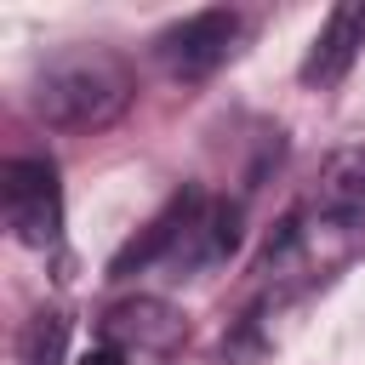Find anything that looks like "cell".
<instances>
[{
    "label": "cell",
    "instance_id": "52a82bcc",
    "mask_svg": "<svg viewBox=\"0 0 365 365\" xmlns=\"http://www.w3.org/2000/svg\"><path fill=\"white\" fill-rule=\"evenodd\" d=\"M314 211H319L331 228H359V222H365V143L336 148V154L319 165Z\"/></svg>",
    "mask_w": 365,
    "mask_h": 365
},
{
    "label": "cell",
    "instance_id": "9c48e42d",
    "mask_svg": "<svg viewBox=\"0 0 365 365\" xmlns=\"http://www.w3.org/2000/svg\"><path fill=\"white\" fill-rule=\"evenodd\" d=\"M63 354H68V314L34 308L23 336H17V365H63Z\"/></svg>",
    "mask_w": 365,
    "mask_h": 365
},
{
    "label": "cell",
    "instance_id": "7a4b0ae2",
    "mask_svg": "<svg viewBox=\"0 0 365 365\" xmlns=\"http://www.w3.org/2000/svg\"><path fill=\"white\" fill-rule=\"evenodd\" d=\"M0 205H6V228L17 234V245L29 251H51L63 234V182L57 165L40 154H17L0 165Z\"/></svg>",
    "mask_w": 365,
    "mask_h": 365
},
{
    "label": "cell",
    "instance_id": "3957f363",
    "mask_svg": "<svg viewBox=\"0 0 365 365\" xmlns=\"http://www.w3.org/2000/svg\"><path fill=\"white\" fill-rule=\"evenodd\" d=\"M240 29H245V23H240V11L211 6V11H194V17L171 23V29L154 40V57H160V68H165L171 80H182V86L211 80V74L234 57Z\"/></svg>",
    "mask_w": 365,
    "mask_h": 365
},
{
    "label": "cell",
    "instance_id": "5b68a950",
    "mask_svg": "<svg viewBox=\"0 0 365 365\" xmlns=\"http://www.w3.org/2000/svg\"><path fill=\"white\" fill-rule=\"evenodd\" d=\"M234 251H240V205L200 194L194 217L182 222V234H177V245H171V257H165V268L182 279V274H194V268L228 262Z\"/></svg>",
    "mask_w": 365,
    "mask_h": 365
},
{
    "label": "cell",
    "instance_id": "6da1fadb",
    "mask_svg": "<svg viewBox=\"0 0 365 365\" xmlns=\"http://www.w3.org/2000/svg\"><path fill=\"white\" fill-rule=\"evenodd\" d=\"M131 97H137V80L125 57L103 46H74L34 74V114L51 131H103L131 108Z\"/></svg>",
    "mask_w": 365,
    "mask_h": 365
},
{
    "label": "cell",
    "instance_id": "30bf717a",
    "mask_svg": "<svg viewBox=\"0 0 365 365\" xmlns=\"http://www.w3.org/2000/svg\"><path fill=\"white\" fill-rule=\"evenodd\" d=\"M80 365H125V354H120L114 342H97V348H91V354H86Z\"/></svg>",
    "mask_w": 365,
    "mask_h": 365
},
{
    "label": "cell",
    "instance_id": "277c9868",
    "mask_svg": "<svg viewBox=\"0 0 365 365\" xmlns=\"http://www.w3.org/2000/svg\"><path fill=\"white\" fill-rule=\"evenodd\" d=\"M103 342H114L125 359L148 354V359H171L188 342V319L182 308H171L165 297H125L103 314Z\"/></svg>",
    "mask_w": 365,
    "mask_h": 365
},
{
    "label": "cell",
    "instance_id": "ba28073f",
    "mask_svg": "<svg viewBox=\"0 0 365 365\" xmlns=\"http://www.w3.org/2000/svg\"><path fill=\"white\" fill-rule=\"evenodd\" d=\"M194 205H200V188H182V194H171L165 200V211L108 262V279H131V274H143V268H165V257H171V245H177V234H182V222L194 217Z\"/></svg>",
    "mask_w": 365,
    "mask_h": 365
},
{
    "label": "cell",
    "instance_id": "8992f818",
    "mask_svg": "<svg viewBox=\"0 0 365 365\" xmlns=\"http://www.w3.org/2000/svg\"><path fill=\"white\" fill-rule=\"evenodd\" d=\"M359 46H365V6H354V0L348 6H331L325 29L314 34V46L302 57V86H336L354 68Z\"/></svg>",
    "mask_w": 365,
    "mask_h": 365
}]
</instances>
